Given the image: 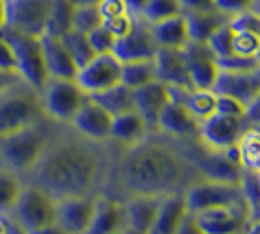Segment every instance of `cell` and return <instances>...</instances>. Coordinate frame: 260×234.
I'll use <instances>...</instances> for the list:
<instances>
[{"instance_id": "6da1fadb", "label": "cell", "mask_w": 260, "mask_h": 234, "mask_svg": "<svg viewBox=\"0 0 260 234\" xmlns=\"http://www.w3.org/2000/svg\"><path fill=\"white\" fill-rule=\"evenodd\" d=\"M33 186L46 191L55 199L94 195L103 178V156L92 140L79 138H50L40 162L28 173Z\"/></svg>"}, {"instance_id": "7a4b0ae2", "label": "cell", "mask_w": 260, "mask_h": 234, "mask_svg": "<svg viewBox=\"0 0 260 234\" xmlns=\"http://www.w3.org/2000/svg\"><path fill=\"white\" fill-rule=\"evenodd\" d=\"M186 162L173 144L155 138L129 147L120 162V184L129 195H169L184 180Z\"/></svg>"}, {"instance_id": "3957f363", "label": "cell", "mask_w": 260, "mask_h": 234, "mask_svg": "<svg viewBox=\"0 0 260 234\" xmlns=\"http://www.w3.org/2000/svg\"><path fill=\"white\" fill-rule=\"evenodd\" d=\"M50 142V131L44 127V119L22 131L0 138V160L7 169L18 175H28L40 162L42 153Z\"/></svg>"}, {"instance_id": "277c9868", "label": "cell", "mask_w": 260, "mask_h": 234, "mask_svg": "<svg viewBox=\"0 0 260 234\" xmlns=\"http://www.w3.org/2000/svg\"><path fill=\"white\" fill-rule=\"evenodd\" d=\"M42 119H44L42 97L31 85L18 83L0 94V138L22 131Z\"/></svg>"}, {"instance_id": "5b68a950", "label": "cell", "mask_w": 260, "mask_h": 234, "mask_svg": "<svg viewBox=\"0 0 260 234\" xmlns=\"http://www.w3.org/2000/svg\"><path fill=\"white\" fill-rule=\"evenodd\" d=\"M5 35L11 42V48L16 53L18 62V75L22 77L26 85H31L33 90L42 92L44 85L50 81V75L46 70L44 62V50H42V42L35 35H26L22 31L5 26Z\"/></svg>"}, {"instance_id": "8992f818", "label": "cell", "mask_w": 260, "mask_h": 234, "mask_svg": "<svg viewBox=\"0 0 260 234\" xmlns=\"http://www.w3.org/2000/svg\"><path fill=\"white\" fill-rule=\"evenodd\" d=\"M11 217L16 219L18 228L22 232L57 223V199L33 184L22 186L16 206L11 210Z\"/></svg>"}, {"instance_id": "52a82bcc", "label": "cell", "mask_w": 260, "mask_h": 234, "mask_svg": "<svg viewBox=\"0 0 260 234\" xmlns=\"http://www.w3.org/2000/svg\"><path fill=\"white\" fill-rule=\"evenodd\" d=\"M42 97V109L44 116L57 123H70L75 114L85 103L88 94H85L77 81H68V79H50L40 92Z\"/></svg>"}, {"instance_id": "ba28073f", "label": "cell", "mask_w": 260, "mask_h": 234, "mask_svg": "<svg viewBox=\"0 0 260 234\" xmlns=\"http://www.w3.org/2000/svg\"><path fill=\"white\" fill-rule=\"evenodd\" d=\"M243 197H245L243 186L221 184V182H210V180L190 184L184 191V201L190 215L199 213V210H208V208L241 206Z\"/></svg>"}, {"instance_id": "9c48e42d", "label": "cell", "mask_w": 260, "mask_h": 234, "mask_svg": "<svg viewBox=\"0 0 260 234\" xmlns=\"http://www.w3.org/2000/svg\"><path fill=\"white\" fill-rule=\"evenodd\" d=\"M120 79H122V64L118 57L114 53H99L83 68H79L75 81L88 97H92V94L105 92L110 87L118 85Z\"/></svg>"}, {"instance_id": "30bf717a", "label": "cell", "mask_w": 260, "mask_h": 234, "mask_svg": "<svg viewBox=\"0 0 260 234\" xmlns=\"http://www.w3.org/2000/svg\"><path fill=\"white\" fill-rule=\"evenodd\" d=\"M55 0H7V26L42 38Z\"/></svg>"}, {"instance_id": "8fae6325", "label": "cell", "mask_w": 260, "mask_h": 234, "mask_svg": "<svg viewBox=\"0 0 260 234\" xmlns=\"http://www.w3.org/2000/svg\"><path fill=\"white\" fill-rule=\"evenodd\" d=\"M197 169L204 180L210 182H221V184H234L243 186V166L238 164L234 147L225 151H212L206 149V153L197 160Z\"/></svg>"}, {"instance_id": "7c38bea8", "label": "cell", "mask_w": 260, "mask_h": 234, "mask_svg": "<svg viewBox=\"0 0 260 234\" xmlns=\"http://www.w3.org/2000/svg\"><path fill=\"white\" fill-rule=\"evenodd\" d=\"M186 66H188L192 85L197 90H212L214 81L219 77V62H216L214 53L208 46V42H188L182 48Z\"/></svg>"}, {"instance_id": "4fadbf2b", "label": "cell", "mask_w": 260, "mask_h": 234, "mask_svg": "<svg viewBox=\"0 0 260 234\" xmlns=\"http://www.w3.org/2000/svg\"><path fill=\"white\" fill-rule=\"evenodd\" d=\"M243 131V121L234 119V116H225V114H212L206 121H201L199 127V142L206 149L212 151H225L230 147H234L238 136Z\"/></svg>"}, {"instance_id": "5bb4252c", "label": "cell", "mask_w": 260, "mask_h": 234, "mask_svg": "<svg viewBox=\"0 0 260 234\" xmlns=\"http://www.w3.org/2000/svg\"><path fill=\"white\" fill-rule=\"evenodd\" d=\"M96 197H63L57 199V223L68 234H85L96 213Z\"/></svg>"}, {"instance_id": "9a60e30c", "label": "cell", "mask_w": 260, "mask_h": 234, "mask_svg": "<svg viewBox=\"0 0 260 234\" xmlns=\"http://www.w3.org/2000/svg\"><path fill=\"white\" fill-rule=\"evenodd\" d=\"M114 116L107 112L105 107H101L94 99H85L81 109L75 114V119L70 121L75 134L88 138L92 142H103L110 140V129H112Z\"/></svg>"}, {"instance_id": "2e32d148", "label": "cell", "mask_w": 260, "mask_h": 234, "mask_svg": "<svg viewBox=\"0 0 260 234\" xmlns=\"http://www.w3.org/2000/svg\"><path fill=\"white\" fill-rule=\"evenodd\" d=\"M155 53H157V44L153 35H151L149 22H144L142 18H136V26L132 28V33L116 40V46H114V55L120 60V64L153 60Z\"/></svg>"}, {"instance_id": "e0dca14e", "label": "cell", "mask_w": 260, "mask_h": 234, "mask_svg": "<svg viewBox=\"0 0 260 234\" xmlns=\"http://www.w3.org/2000/svg\"><path fill=\"white\" fill-rule=\"evenodd\" d=\"M214 94H228L241 101L243 105H249L260 94V68L232 72V70H219V77L212 87Z\"/></svg>"}, {"instance_id": "ac0fdd59", "label": "cell", "mask_w": 260, "mask_h": 234, "mask_svg": "<svg viewBox=\"0 0 260 234\" xmlns=\"http://www.w3.org/2000/svg\"><path fill=\"white\" fill-rule=\"evenodd\" d=\"M192 217L204 234H241L245 228V210L241 206L208 208Z\"/></svg>"}, {"instance_id": "d6986e66", "label": "cell", "mask_w": 260, "mask_h": 234, "mask_svg": "<svg viewBox=\"0 0 260 234\" xmlns=\"http://www.w3.org/2000/svg\"><path fill=\"white\" fill-rule=\"evenodd\" d=\"M157 81L166 83L169 87H182V90H194L188 66H186L184 53L175 48H157L153 57Z\"/></svg>"}, {"instance_id": "ffe728a7", "label": "cell", "mask_w": 260, "mask_h": 234, "mask_svg": "<svg viewBox=\"0 0 260 234\" xmlns=\"http://www.w3.org/2000/svg\"><path fill=\"white\" fill-rule=\"evenodd\" d=\"M199 127H201V121L188 107L177 103V101L166 103V107L160 112L157 123H155L157 131L169 134L173 138H194V136H199Z\"/></svg>"}, {"instance_id": "44dd1931", "label": "cell", "mask_w": 260, "mask_h": 234, "mask_svg": "<svg viewBox=\"0 0 260 234\" xmlns=\"http://www.w3.org/2000/svg\"><path fill=\"white\" fill-rule=\"evenodd\" d=\"M129 230V217L125 201L96 197V213L85 234H125Z\"/></svg>"}, {"instance_id": "7402d4cb", "label": "cell", "mask_w": 260, "mask_h": 234, "mask_svg": "<svg viewBox=\"0 0 260 234\" xmlns=\"http://www.w3.org/2000/svg\"><path fill=\"white\" fill-rule=\"evenodd\" d=\"M40 42H42V50H44V62H46V70L50 79H68V81H75L79 75V68L75 60L70 57L68 48L63 46L59 35L44 33L40 38Z\"/></svg>"}, {"instance_id": "603a6c76", "label": "cell", "mask_w": 260, "mask_h": 234, "mask_svg": "<svg viewBox=\"0 0 260 234\" xmlns=\"http://www.w3.org/2000/svg\"><path fill=\"white\" fill-rule=\"evenodd\" d=\"M166 103H171V87L162 81H151L142 87L134 90V105L136 109L144 116V121L149 123V127L155 129L157 116L166 107Z\"/></svg>"}, {"instance_id": "cb8c5ba5", "label": "cell", "mask_w": 260, "mask_h": 234, "mask_svg": "<svg viewBox=\"0 0 260 234\" xmlns=\"http://www.w3.org/2000/svg\"><path fill=\"white\" fill-rule=\"evenodd\" d=\"M162 197L164 195H132V199L125 201L129 230L136 234H149L160 213Z\"/></svg>"}, {"instance_id": "d4e9b609", "label": "cell", "mask_w": 260, "mask_h": 234, "mask_svg": "<svg viewBox=\"0 0 260 234\" xmlns=\"http://www.w3.org/2000/svg\"><path fill=\"white\" fill-rule=\"evenodd\" d=\"M149 123L144 121V116L138 109H132V112L118 114L114 116L112 121V129H110V140H116L118 144H125V147H134V144L142 142L144 138L149 136Z\"/></svg>"}, {"instance_id": "484cf974", "label": "cell", "mask_w": 260, "mask_h": 234, "mask_svg": "<svg viewBox=\"0 0 260 234\" xmlns=\"http://www.w3.org/2000/svg\"><path fill=\"white\" fill-rule=\"evenodd\" d=\"M188 208L184 201V193H169L162 197L160 213L155 217V223L149 234H177L184 219L188 217Z\"/></svg>"}, {"instance_id": "4316f807", "label": "cell", "mask_w": 260, "mask_h": 234, "mask_svg": "<svg viewBox=\"0 0 260 234\" xmlns=\"http://www.w3.org/2000/svg\"><path fill=\"white\" fill-rule=\"evenodd\" d=\"M151 35L157 44V48H175L182 50L186 44L190 42V33H188V22L186 16H175V18H166L162 22H153L149 24Z\"/></svg>"}, {"instance_id": "83f0119b", "label": "cell", "mask_w": 260, "mask_h": 234, "mask_svg": "<svg viewBox=\"0 0 260 234\" xmlns=\"http://www.w3.org/2000/svg\"><path fill=\"white\" fill-rule=\"evenodd\" d=\"M171 101H177L190 109L199 121H206L214 114L216 94L212 90H182V87H171Z\"/></svg>"}, {"instance_id": "f1b7e54d", "label": "cell", "mask_w": 260, "mask_h": 234, "mask_svg": "<svg viewBox=\"0 0 260 234\" xmlns=\"http://www.w3.org/2000/svg\"><path fill=\"white\" fill-rule=\"evenodd\" d=\"M234 151L243 171L258 173L260 171V129L256 125L249 129H243L234 144Z\"/></svg>"}, {"instance_id": "f546056e", "label": "cell", "mask_w": 260, "mask_h": 234, "mask_svg": "<svg viewBox=\"0 0 260 234\" xmlns=\"http://www.w3.org/2000/svg\"><path fill=\"white\" fill-rule=\"evenodd\" d=\"M188 22V33L192 42H208L212 38L216 28H221L225 22H230L228 16L219 11H201V13H184Z\"/></svg>"}, {"instance_id": "4dcf8cb0", "label": "cell", "mask_w": 260, "mask_h": 234, "mask_svg": "<svg viewBox=\"0 0 260 234\" xmlns=\"http://www.w3.org/2000/svg\"><path fill=\"white\" fill-rule=\"evenodd\" d=\"M90 99H94L96 103L101 107H105L112 116H118V114H125V112L136 109V105H134V90L132 87H127V85H122V83L114 85V87H110V90H105V92L92 94Z\"/></svg>"}, {"instance_id": "1f68e13d", "label": "cell", "mask_w": 260, "mask_h": 234, "mask_svg": "<svg viewBox=\"0 0 260 234\" xmlns=\"http://www.w3.org/2000/svg\"><path fill=\"white\" fill-rule=\"evenodd\" d=\"M157 75H155V62L153 60H140V62H127L122 64V79L120 83L132 87H142L151 81H155Z\"/></svg>"}, {"instance_id": "d6a6232c", "label": "cell", "mask_w": 260, "mask_h": 234, "mask_svg": "<svg viewBox=\"0 0 260 234\" xmlns=\"http://www.w3.org/2000/svg\"><path fill=\"white\" fill-rule=\"evenodd\" d=\"M20 191H22V182H20L18 173H13L3 164L0 166V217L11 215Z\"/></svg>"}, {"instance_id": "836d02e7", "label": "cell", "mask_w": 260, "mask_h": 234, "mask_svg": "<svg viewBox=\"0 0 260 234\" xmlns=\"http://www.w3.org/2000/svg\"><path fill=\"white\" fill-rule=\"evenodd\" d=\"M61 42H63V46L68 48L70 57L75 60L77 68H83V66L96 55L94 48L90 46L88 33H81V31H77V28H72L66 35H61Z\"/></svg>"}, {"instance_id": "e575fe53", "label": "cell", "mask_w": 260, "mask_h": 234, "mask_svg": "<svg viewBox=\"0 0 260 234\" xmlns=\"http://www.w3.org/2000/svg\"><path fill=\"white\" fill-rule=\"evenodd\" d=\"M72 16H75V3L72 0H55L53 3V11L48 18V26L46 33L50 35H66L72 31Z\"/></svg>"}, {"instance_id": "d590c367", "label": "cell", "mask_w": 260, "mask_h": 234, "mask_svg": "<svg viewBox=\"0 0 260 234\" xmlns=\"http://www.w3.org/2000/svg\"><path fill=\"white\" fill-rule=\"evenodd\" d=\"M182 13L184 9L179 0H149L140 18L144 22H149V24H153V22H162L166 18L182 16Z\"/></svg>"}, {"instance_id": "8d00e7d4", "label": "cell", "mask_w": 260, "mask_h": 234, "mask_svg": "<svg viewBox=\"0 0 260 234\" xmlns=\"http://www.w3.org/2000/svg\"><path fill=\"white\" fill-rule=\"evenodd\" d=\"M101 24H103V18H101L96 5H75L72 28H77L81 33H90Z\"/></svg>"}, {"instance_id": "74e56055", "label": "cell", "mask_w": 260, "mask_h": 234, "mask_svg": "<svg viewBox=\"0 0 260 234\" xmlns=\"http://www.w3.org/2000/svg\"><path fill=\"white\" fill-rule=\"evenodd\" d=\"M232 40H234V28L230 26V22H225L221 28H216L212 33V38L208 40V46H210L216 60H219V57H230L234 53Z\"/></svg>"}, {"instance_id": "f35d334b", "label": "cell", "mask_w": 260, "mask_h": 234, "mask_svg": "<svg viewBox=\"0 0 260 234\" xmlns=\"http://www.w3.org/2000/svg\"><path fill=\"white\" fill-rule=\"evenodd\" d=\"M230 26L234 31H243V33H251L260 38V11L256 9H247L243 13H236V16L230 18Z\"/></svg>"}, {"instance_id": "ab89813d", "label": "cell", "mask_w": 260, "mask_h": 234, "mask_svg": "<svg viewBox=\"0 0 260 234\" xmlns=\"http://www.w3.org/2000/svg\"><path fill=\"white\" fill-rule=\"evenodd\" d=\"M232 48L238 57H258L260 50V38L251 33H243V31H234V40H232Z\"/></svg>"}, {"instance_id": "60d3db41", "label": "cell", "mask_w": 260, "mask_h": 234, "mask_svg": "<svg viewBox=\"0 0 260 234\" xmlns=\"http://www.w3.org/2000/svg\"><path fill=\"white\" fill-rule=\"evenodd\" d=\"M88 40H90V46L94 48L96 55L99 53H114V46H116V38H114L103 24L96 26L94 31H90Z\"/></svg>"}, {"instance_id": "b9f144b4", "label": "cell", "mask_w": 260, "mask_h": 234, "mask_svg": "<svg viewBox=\"0 0 260 234\" xmlns=\"http://www.w3.org/2000/svg\"><path fill=\"white\" fill-rule=\"evenodd\" d=\"M216 114H225V116H234V119L245 121V114H247V105H243L241 101H236L234 97H228V94H216Z\"/></svg>"}, {"instance_id": "7bdbcfd3", "label": "cell", "mask_w": 260, "mask_h": 234, "mask_svg": "<svg viewBox=\"0 0 260 234\" xmlns=\"http://www.w3.org/2000/svg\"><path fill=\"white\" fill-rule=\"evenodd\" d=\"M103 26L116 40H120V38H125L127 33H132V28L136 26V16H132V13H125V16H116V18H110V20H103Z\"/></svg>"}, {"instance_id": "ee69618b", "label": "cell", "mask_w": 260, "mask_h": 234, "mask_svg": "<svg viewBox=\"0 0 260 234\" xmlns=\"http://www.w3.org/2000/svg\"><path fill=\"white\" fill-rule=\"evenodd\" d=\"M256 0H214V9L223 13V16L232 18L236 13H243L254 7Z\"/></svg>"}, {"instance_id": "f6af8a7d", "label": "cell", "mask_w": 260, "mask_h": 234, "mask_svg": "<svg viewBox=\"0 0 260 234\" xmlns=\"http://www.w3.org/2000/svg\"><path fill=\"white\" fill-rule=\"evenodd\" d=\"M0 68L11 70V72H18L16 53H13V48H11V42L7 40L5 28H3V31H0Z\"/></svg>"}, {"instance_id": "bcb514c9", "label": "cell", "mask_w": 260, "mask_h": 234, "mask_svg": "<svg viewBox=\"0 0 260 234\" xmlns=\"http://www.w3.org/2000/svg\"><path fill=\"white\" fill-rule=\"evenodd\" d=\"M96 7H99V13H101V18H103V20H110V18L125 16V13H129L125 0H101Z\"/></svg>"}, {"instance_id": "7dc6e473", "label": "cell", "mask_w": 260, "mask_h": 234, "mask_svg": "<svg viewBox=\"0 0 260 234\" xmlns=\"http://www.w3.org/2000/svg\"><path fill=\"white\" fill-rule=\"evenodd\" d=\"M184 13H201V11H214V0H179Z\"/></svg>"}, {"instance_id": "c3c4849f", "label": "cell", "mask_w": 260, "mask_h": 234, "mask_svg": "<svg viewBox=\"0 0 260 234\" xmlns=\"http://www.w3.org/2000/svg\"><path fill=\"white\" fill-rule=\"evenodd\" d=\"M18 83H24V81H22V77H20L18 72H11V70L0 68V94H5L7 90L16 87Z\"/></svg>"}, {"instance_id": "681fc988", "label": "cell", "mask_w": 260, "mask_h": 234, "mask_svg": "<svg viewBox=\"0 0 260 234\" xmlns=\"http://www.w3.org/2000/svg\"><path fill=\"white\" fill-rule=\"evenodd\" d=\"M245 121H249L251 125H260V94L247 105V114H245Z\"/></svg>"}, {"instance_id": "f907efd6", "label": "cell", "mask_w": 260, "mask_h": 234, "mask_svg": "<svg viewBox=\"0 0 260 234\" xmlns=\"http://www.w3.org/2000/svg\"><path fill=\"white\" fill-rule=\"evenodd\" d=\"M177 234H204V232H201V228L197 225V221H194V217H192V215H188V217L184 219L182 228L177 230Z\"/></svg>"}, {"instance_id": "816d5d0a", "label": "cell", "mask_w": 260, "mask_h": 234, "mask_svg": "<svg viewBox=\"0 0 260 234\" xmlns=\"http://www.w3.org/2000/svg\"><path fill=\"white\" fill-rule=\"evenodd\" d=\"M125 3H127V9H129V13H132V16H136V18H140V16H142V11H144V7H147L149 0H125Z\"/></svg>"}, {"instance_id": "f5cc1de1", "label": "cell", "mask_w": 260, "mask_h": 234, "mask_svg": "<svg viewBox=\"0 0 260 234\" xmlns=\"http://www.w3.org/2000/svg\"><path fill=\"white\" fill-rule=\"evenodd\" d=\"M24 234H68V232L63 230L59 223H50V225H44V228H38V230L24 232Z\"/></svg>"}, {"instance_id": "db71d44e", "label": "cell", "mask_w": 260, "mask_h": 234, "mask_svg": "<svg viewBox=\"0 0 260 234\" xmlns=\"http://www.w3.org/2000/svg\"><path fill=\"white\" fill-rule=\"evenodd\" d=\"M7 26V0H0V31Z\"/></svg>"}, {"instance_id": "11a10c76", "label": "cell", "mask_w": 260, "mask_h": 234, "mask_svg": "<svg viewBox=\"0 0 260 234\" xmlns=\"http://www.w3.org/2000/svg\"><path fill=\"white\" fill-rule=\"evenodd\" d=\"M245 234H260V219H254L249 225H247V230H245Z\"/></svg>"}, {"instance_id": "9f6ffc18", "label": "cell", "mask_w": 260, "mask_h": 234, "mask_svg": "<svg viewBox=\"0 0 260 234\" xmlns=\"http://www.w3.org/2000/svg\"><path fill=\"white\" fill-rule=\"evenodd\" d=\"M75 5H99L101 0H72Z\"/></svg>"}, {"instance_id": "6f0895ef", "label": "cell", "mask_w": 260, "mask_h": 234, "mask_svg": "<svg viewBox=\"0 0 260 234\" xmlns=\"http://www.w3.org/2000/svg\"><path fill=\"white\" fill-rule=\"evenodd\" d=\"M0 234H9V228L5 223V217H0Z\"/></svg>"}, {"instance_id": "680465c9", "label": "cell", "mask_w": 260, "mask_h": 234, "mask_svg": "<svg viewBox=\"0 0 260 234\" xmlns=\"http://www.w3.org/2000/svg\"><path fill=\"white\" fill-rule=\"evenodd\" d=\"M258 60H260V50H258Z\"/></svg>"}, {"instance_id": "91938a15", "label": "cell", "mask_w": 260, "mask_h": 234, "mask_svg": "<svg viewBox=\"0 0 260 234\" xmlns=\"http://www.w3.org/2000/svg\"><path fill=\"white\" fill-rule=\"evenodd\" d=\"M256 127H258V129H260V125H256Z\"/></svg>"}]
</instances>
